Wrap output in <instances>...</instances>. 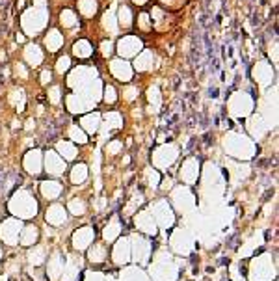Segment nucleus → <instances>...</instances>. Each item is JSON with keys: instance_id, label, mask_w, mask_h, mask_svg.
Here are the masks:
<instances>
[{"instance_id": "obj_3", "label": "nucleus", "mask_w": 279, "mask_h": 281, "mask_svg": "<svg viewBox=\"0 0 279 281\" xmlns=\"http://www.w3.org/2000/svg\"><path fill=\"white\" fill-rule=\"evenodd\" d=\"M264 249H266V248H264V246H262V248H259V249H257V251H255V253H253V255H260V253H262V251H264Z\"/></svg>"}, {"instance_id": "obj_4", "label": "nucleus", "mask_w": 279, "mask_h": 281, "mask_svg": "<svg viewBox=\"0 0 279 281\" xmlns=\"http://www.w3.org/2000/svg\"><path fill=\"white\" fill-rule=\"evenodd\" d=\"M240 274H242V276H246V274H248V270H246V266H240Z\"/></svg>"}, {"instance_id": "obj_2", "label": "nucleus", "mask_w": 279, "mask_h": 281, "mask_svg": "<svg viewBox=\"0 0 279 281\" xmlns=\"http://www.w3.org/2000/svg\"><path fill=\"white\" fill-rule=\"evenodd\" d=\"M229 262H231V261H229V257H223V259H220V264H221V266H229Z\"/></svg>"}, {"instance_id": "obj_1", "label": "nucleus", "mask_w": 279, "mask_h": 281, "mask_svg": "<svg viewBox=\"0 0 279 281\" xmlns=\"http://www.w3.org/2000/svg\"><path fill=\"white\" fill-rule=\"evenodd\" d=\"M227 246H229V248H233V249H236V246H238V238H236V237H231V238L227 240Z\"/></svg>"}]
</instances>
